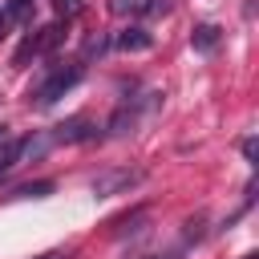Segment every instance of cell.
<instances>
[{"instance_id": "cell-1", "label": "cell", "mask_w": 259, "mask_h": 259, "mask_svg": "<svg viewBox=\"0 0 259 259\" xmlns=\"http://www.w3.org/2000/svg\"><path fill=\"white\" fill-rule=\"evenodd\" d=\"M81 77H85V69H81V65H61V69H53V73H49V81L32 93V97H36V109L57 105V101H61V97H65V93L81 81Z\"/></svg>"}, {"instance_id": "cell-10", "label": "cell", "mask_w": 259, "mask_h": 259, "mask_svg": "<svg viewBox=\"0 0 259 259\" xmlns=\"http://www.w3.org/2000/svg\"><path fill=\"white\" fill-rule=\"evenodd\" d=\"M16 194L20 198H45V194H53V182L45 178V182H24V186H16Z\"/></svg>"}, {"instance_id": "cell-12", "label": "cell", "mask_w": 259, "mask_h": 259, "mask_svg": "<svg viewBox=\"0 0 259 259\" xmlns=\"http://www.w3.org/2000/svg\"><path fill=\"white\" fill-rule=\"evenodd\" d=\"M77 8H81L77 0H57V16H73Z\"/></svg>"}, {"instance_id": "cell-4", "label": "cell", "mask_w": 259, "mask_h": 259, "mask_svg": "<svg viewBox=\"0 0 259 259\" xmlns=\"http://www.w3.org/2000/svg\"><path fill=\"white\" fill-rule=\"evenodd\" d=\"M154 45V36L142 28V24H130V28H121V36H117V49H125V53H146Z\"/></svg>"}, {"instance_id": "cell-8", "label": "cell", "mask_w": 259, "mask_h": 259, "mask_svg": "<svg viewBox=\"0 0 259 259\" xmlns=\"http://www.w3.org/2000/svg\"><path fill=\"white\" fill-rule=\"evenodd\" d=\"M36 16V0H8L4 4V20L8 24H28Z\"/></svg>"}, {"instance_id": "cell-7", "label": "cell", "mask_w": 259, "mask_h": 259, "mask_svg": "<svg viewBox=\"0 0 259 259\" xmlns=\"http://www.w3.org/2000/svg\"><path fill=\"white\" fill-rule=\"evenodd\" d=\"M219 40H223L219 24H194V32H190V45H194L198 53H214V49H219Z\"/></svg>"}, {"instance_id": "cell-2", "label": "cell", "mask_w": 259, "mask_h": 259, "mask_svg": "<svg viewBox=\"0 0 259 259\" xmlns=\"http://www.w3.org/2000/svg\"><path fill=\"white\" fill-rule=\"evenodd\" d=\"M61 36H65V24L61 20H53V24H45L40 32H32L16 53H12V65H28V57H40V53H49V49H57L61 45Z\"/></svg>"}, {"instance_id": "cell-13", "label": "cell", "mask_w": 259, "mask_h": 259, "mask_svg": "<svg viewBox=\"0 0 259 259\" xmlns=\"http://www.w3.org/2000/svg\"><path fill=\"white\" fill-rule=\"evenodd\" d=\"M40 259H69L65 251H53V255H40Z\"/></svg>"}, {"instance_id": "cell-3", "label": "cell", "mask_w": 259, "mask_h": 259, "mask_svg": "<svg viewBox=\"0 0 259 259\" xmlns=\"http://www.w3.org/2000/svg\"><path fill=\"white\" fill-rule=\"evenodd\" d=\"M138 182H142L138 170H105V174L93 178V194H97V198H109V194L130 190V186H138Z\"/></svg>"}, {"instance_id": "cell-5", "label": "cell", "mask_w": 259, "mask_h": 259, "mask_svg": "<svg viewBox=\"0 0 259 259\" xmlns=\"http://www.w3.org/2000/svg\"><path fill=\"white\" fill-rule=\"evenodd\" d=\"M89 138H97V125H89L85 117H73L65 125H57V142H89Z\"/></svg>"}, {"instance_id": "cell-14", "label": "cell", "mask_w": 259, "mask_h": 259, "mask_svg": "<svg viewBox=\"0 0 259 259\" xmlns=\"http://www.w3.org/2000/svg\"><path fill=\"white\" fill-rule=\"evenodd\" d=\"M4 28H8V20H4V8H0V36H4Z\"/></svg>"}, {"instance_id": "cell-6", "label": "cell", "mask_w": 259, "mask_h": 259, "mask_svg": "<svg viewBox=\"0 0 259 259\" xmlns=\"http://www.w3.org/2000/svg\"><path fill=\"white\" fill-rule=\"evenodd\" d=\"M117 12H130V16H158V12H170V0H117Z\"/></svg>"}, {"instance_id": "cell-11", "label": "cell", "mask_w": 259, "mask_h": 259, "mask_svg": "<svg viewBox=\"0 0 259 259\" xmlns=\"http://www.w3.org/2000/svg\"><path fill=\"white\" fill-rule=\"evenodd\" d=\"M93 53H105V40L101 36H89L85 40V57H93Z\"/></svg>"}, {"instance_id": "cell-9", "label": "cell", "mask_w": 259, "mask_h": 259, "mask_svg": "<svg viewBox=\"0 0 259 259\" xmlns=\"http://www.w3.org/2000/svg\"><path fill=\"white\" fill-rule=\"evenodd\" d=\"M24 146H28L24 138H4V142H0V174H4V170H12V166L20 162Z\"/></svg>"}]
</instances>
